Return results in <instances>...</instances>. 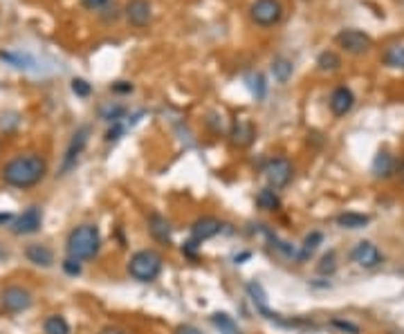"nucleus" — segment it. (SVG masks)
<instances>
[{
    "label": "nucleus",
    "instance_id": "obj_1",
    "mask_svg": "<svg viewBox=\"0 0 404 334\" xmlns=\"http://www.w3.org/2000/svg\"><path fill=\"white\" fill-rule=\"evenodd\" d=\"M47 175V162L43 155L38 153H25L16 155L14 160H9L3 171H0V178L7 186L18 191H27L38 186Z\"/></svg>",
    "mask_w": 404,
    "mask_h": 334
},
{
    "label": "nucleus",
    "instance_id": "obj_2",
    "mask_svg": "<svg viewBox=\"0 0 404 334\" xmlns=\"http://www.w3.org/2000/svg\"><path fill=\"white\" fill-rule=\"evenodd\" d=\"M102 249V231L97 224H79L65 240V251L67 258H74L79 262L92 260Z\"/></svg>",
    "mask_w": 404,
    "mask_h": 334
},
{
    "label": "nucleus",
    "instance_id": "obj_3",
    "mask_svg": "<svg viewBox=\"0 0 404 334\" xmlns=\"http://www.w3.org/2000/svg\"><path fill=\"white\" fill-rule=\"evenodd\" d=\"M162 267H164V258L160 251L140 249L128 258L126 272H128V276L137 283H153L162 274Z\"/></svg>",
    "mask_w": 404,
    "mask_h": 334
},
{
    "label": "nucleus",
    "instance_id": "obj_4",
    "mask_svg": "<svg viewBox=\"0 0 404 334\" xmlns=\"http://www.w3.org/2000/svg\"><path fill=\"white\" fill-rule=\"evenodd\" d=\"M34 297L32 292L23 285H9L3 292H0V312L7 314V317H16V314L27 312L32 308Z\"/></svg>",
    "mask_w": 404,
    "mask_h": 334
},
{
    "label": "nucleus",
    "instance_id": "obj_5",
    "mask_svg": "<svg viewBox=\"0 0 404 334\" xmlns=\"http://www.w3.org/2000/svg\"><path fill=\"white\" fill-rule=\"evenodd\" d=\"M263 175H265V182H268L270 189L281 191L292 182L294 166H292L290 160H285V157H274V160H270L268 164H265Z\"/></svg>",
    "mask_w": 404,
    "mask_h": 334
},
{
    "label": "nucleus",
    "instance_id": "obj_6",
    "mask_svg": "<svg viewBox=\"0 0 404 334\" xmlns=\"http://www.w3.org/2000/svg\"><path fill=\"white\" fill-rule=\"evenodd\" d=\"M250 16L259 27H274L283 18V5L281 0H254Z\"/></svg>",
    "mask_w": 404,
    "mask_h": 334
},
{
    "label": "nucleus",
    "instance_id": "obj_7",
    "mask_svg": "<svg viewBox=\"0 0 404 334\" xmlns=\"http://www.w3.org/2000/svg\"><path fill=\"white\" fill-rule=\"evenodd\" d=\"M90 126H81V128H76V133L72 135V140L70 144H67V149H65V155H63V162H61V175L65 173H70L76 162H79V157H81V153L86 151V146L88 142H90Z\"/></svg>",
    "mask_w": 404,
    "mask_h": 334
},
{
    "label": "nucleus",
    "instance_id": "obj_8",
    "mask_svg": "<svg viewBox=\"0 0 404 334\" xmlns=\"http://www.w3.org/2000/svg\"><path fill=\"white\" fill-rule=\"evenodd\" d=\"M334 41H337V45L344 52H348L353 56L366 54L373 47V38L369 34L359 32V29H341V32L334 36Z\"/></svg>",
    "mask_w": 404,
    "mask_h": 334
},
{
    "label": "nucleus",
    "instance_id": "obj_9",
    "mask_svg": "<svg viewBox=\"0 0 404 334\" xmlns=\"http://www.w3.org/2000/svg\"><path fill=\"white\" fill-rule=\"evenodd\" d=\"M350 260L362 269H378L384 262V253L380 251L378 244H373L371 240H362L353 247Z\"/></svg>",
    "mask_w": 404,
    "mask_h": 334
},
{
    "label": "nucleus",
    "instance_id": "obj_10",
    "mask_svg": "<svg viewBox=\"0 0 404 334\" xmlns=\"http://www.w3.org/2000/svg\"><path fill=\"white\" fill-rule=\"evenodd\" d=\"M41 227H43V211L38 206H29L21 215H16L12 224H9L14 235H32L36 231H41Z\"/></svg>",
    "mask_w": 404,
    "mask_h": 334
},
{
    "label": "nucleus",
    "instance_id": "obj_11",
    "mask_svg": "<svg viewBox=\"0 0 404 334\" xmlns=\"http://www.w3.org/2000/svg\"><path fill=\"white\" fill-rule=\"evenodd\" d=\"M220 231H223V222L218 218H213V215H202V218L193 220L191 224V240L200 244L204 240L216 238Z\"/></svg>",
    "mask_w": 404,
    "mask_h": 334
},
{
    "label": "nucleus",
    "instance_id": "obj_12",
    "mask_svg": "<svg viewBox=\"0 0 404 334\" xmlns=\"http://www.w3.org/2000/svg\"><path fill=\"white\" fill-rule=\"evenodd\" d=\"M124 16L126 21L131 23L133 27L142 29L151 23L153 12H151V3L149 0H128V5L124 9Z\"/></svg>",
    "mask_w": 404,
    "mask_h": 334
},
{
    "label": "nucleus",
    "instance_id": "obj_13",
    "mask_svg": "<svg viewBox=\"0 0 404 334\" xmlns=\"http://www.w3.org/2000/svg\"><path fill=\"white\" fill-rule=\"evenodd\" d=\"M146 224H149V233H151V238L155 242H160V244H173V229H171V222L164 218L162 213H157V211H151L149 213V220H146Z\"/></svg>",
    "mask_w": 404,
    "mask_h": 334
},
{
    "label": "nucleus",
    "instance_id": "obj_14",
    "mask_svg": "<svg viewBox=\"0 0 404 334\" xmlns=\"http://www.w3.org/2000/svg\"><path fill=\"white\" fill-rule=\"evenodd\" d=\"M355 106V94L348 85H339L334 87L330 99H328V108L334 117H346Z\"/></svg>",
    "mask_w": 404,
    "mask_h": 334
},
{
    "label": "nucleus",
    "instance_id": "obj_15",
    "mask_svg": "<svg viewBox=\"0 0 404 334\" xmlns=\"http://www.w3.org/2000/svg\"><path fill=\"white\" fill-rule=\"evenodd\" d=\"M396 169H398V157L391 155L389 151H380L375 155V160H373V175H375L378 180L393 178Z\"/></svg>",
    "mask_w": 404,
    "mask_h": 334
},
{
    "label": "nucleus",
    "instance_id": "obj_16",
    "mask_svg": "<svg viewBox=\"0 0 404 334\" xmlns=\"http://www.w3.org/2000/svg\"><path fill=\"white\" fill-rule=\"evenodd\" d=\"M256 137V128L254 124L248 122V119H236L234 126H232V142L234 146H239V149H248V146L254 142Z\"/></svg>",
    "mask_w": 404,
    "mask_h": 334
},
{
    "label": "nucleus",
    "instance_id": "obj_17",
    "mask_svg": "<svg viewBox=\"0 0 404 334\" xmlns=\"http://www.w3.org/2000/svg\"><path fill=\"white\" fill-rule=\"evenodd\" d=\"M25 258L32 265H38V267H52L54 265V251L47 247V244L34 242L25 249Z\"/></svg>",
    "mask_w": 404,
    "mask_h": 334
},
{
    "label": "nucleus",
    "instance_id": "obj_18",
    "mask_svg": "<svg viewBox=\"0 0 404 334\" xmlns=\"http://www.w3.org/2000/svg\"><path fill=\"white\" fill-rule=\"evenodd\" d=\"M334 222H337V227H341V229L357 231V229L369 227L371 215H366V213H357V211H344V213L337 215V218H334Z\"/></svg>",
    "mask_w": 404,
    "mask_h": 334
},
{
    "label": "nucleus",
    "instance_id": "obj_19",
    "mask_svg": "<svg viewBox=\"0 0 404 334\" xmlns=\"http://www.w3.org/2000/svg\"><path fill=\"white\" fill-rule=\"evenodd\" d=\"M256 206L261 211H279L281 209V198H279V191L274 189H261L256 193Z\"/></svg>",
    "mask_w": 404,
    "mask_h": 334
},
{
    "label": "nucleus",
    "instance_id": "obj_20",
    "mask_svg": "<svg viewBox=\"0 0 404 334\" xmlns=\"http://www.w3.org/2000/svg\"><path fill=\"white\" fill-rule=\"evenodd\" d=\"M211 326L218 330L220 334H243L239 323H236L227 312H216L211 314Z\"/></svg>",
    "mask_w": 404,
    "mask_h": 334
},
{
    "label": "nucleus",
    "instance_id": "obj_21",
    "mask_svg": "<svg viewBox=\"0 0 404 334\" xmlns=\"http://www.w3.org/2000/svg\"><path fill=\"white\" fill-rule=\"evenodd\" d=\"M323 242V233L321 231H310L308 235L303 238V244H301V258H299V262H305L308 258H312V253L317 251V247Z\"/></svg>",
    "mask_w": 404,
    "mask_h": 334
},
{
    "label": "nucleus",
    "instance_id": "obj_22",
    "mask_svg": "<svg viewBox=\"0 0 404 334\" xmlns=\"http://www.w3.org/2000/svg\"><path fill=\"white\" fill-rule=\"evenodd\" d=\"M43 332L45 334H70V323H67L61 314H50V317L43 321Z\"/></svg>",
    "mask_w": 404,
    "mask_h": 334
},
{
    "label": "nucleus",
    "instance_id": "obj_23",
    "mask_svg": "<svg viewBox=\"0 0 404 334\" xmlns=\"http://www.w3.org/2000/svg\"><path fill=\"white\" fill-rule=\"evenodd\" d=\"M384 65L393 67V70H404V45H391L387 52L382 54Z\"/></svg>",
    "mask_w": 404,
    "mask_h": 334
},
{
    "label": "nucleus",
    "instance_id": "obj_24",
    "mask_svg": "<svg viewBox=\"0 0 404 334\" xmlns=\"http://www.w3.org/2000/svg\"><path fill=\"white\" fill-rule=\"evenodd\" d=\"M126 112H128V108L122 106V103H108V106L99 108V117H102V119H106V122H111V124L124 122Z\"/></svg>",
    "mask_w": 404,
    "mask_h": 334
},
{
    "label": "nucleus",
    "instance_id": "obj_25",
    "mask_svg": "<svg viewBox=\"0 0 404 334\" xmlns=\"http://www.w3.org/2000/svg\"><path fill=\"white\" fill-rule=\"evenodd\" d=\"M292 61H288V58H283V56H279V58H274V63H272V74H274V78H277L279 83H285L288 78L292 76Z\"/></svg>",
    "mask_w": 404,
    "mask_h": 334
},
{
    "label": "nucleus",
    "instance_id": "obj_26",
    "mask_svg": "<svg viewBox=\"0 0 404 334\" xmlns=\"http://www.w3.org/2000/svg\"><path fill=\"white\" fill-rule=\"evenodd\" d=\"M317 67L321 72H334V70H339L341 67V58L332 50H326V52H321L317 56Z\"/></svg>",
    "mask_w": 404,
    "mask_h": 334
},
{
    "label": "nucleus",
    "instance_id": "obj_27",
    "mask_svg": "<svg viewBox=\"0 0 404 334\" xmlns=\"http://www.w3.org/2000/svg\"><path fill=\"white\" fill-rule=\"evenodd\" d=\"M317 272L323 274V276H332V274L337 272V253H334V251L323 253L321 262L317 265Z\"/></svg>",
    "mask_w": 404,
    "mask_h": 334
},
{
    "label": "nucleus",
    "instance_id": "obj_28",
    "mask_svg": "<svg viewBox=\"0 0 404 334\" xmlns=\"http://www.w3.org/2000/svg\"><path fill=\"white\" fill-rule=\"evenodd\" d=\"M330 326H332L334 330H337V332H341V334H359V332H362L357 323H353V321H348V319H341V317L330 319Z\"/></svg>",
    "mask_w": 404,
    "mask_h": 334
},
{
    "label": "nucleus",
    "instance_id": "obj_29",
    "mask_svg": "<svg viewBox=\"0 0 404 334\" xmlns=\"http://www.w3.org/2000/svg\"><path fill=\"white\" fill-rule=\"evenodd\" d=\"M124 133H126V124H124V122H115V124H111V128L106 131V137H104V140H106L108 144H115V142H120V140H122Z\"/></svg>",
    "mask_w": 404,
    "mask_h": 334
},
{
    "label": "nucleus",
    "instance_id": "obj_30",
    "mask_svg": "<svg viewBox=\"0 0 404 334\" xmlns=\"http://www.w3.org/2000/svg\"><path fill=\"white\" fill-rule=\"evenodd\" d=\"M72 92L76 94V97H90V92H92V85L86 81V78H72Z\"/></svg>",
    "mask_w": 404,
    "mask_h": 334
},
{
    "label": "nucleus",
    "instance_id": "obj_31",
    "mask_svg": "<svg viewBox=\"0 0 404 334\" xmlns=\"http://www.w3.org/2000/svg\"><path fill=\"white\" fill-rule=\"evenodd\" d=\"M252 81L254 83H250V85H252V92L256 94V99H263L265 97V78L261 74H256V76H252Z\"/></svg>",
    "mask_w": 404,
    "mask_h": 334
},
{
    "label": "nucleus",
    "instance_id": "obj_32",
    "mask_svg": "<svg viewBox=\"0 0 404 334\" xmlns=\"http://www.w3.org/2000/svg\"><path fill=\"white\" fill-rule=\"evenodd\" d=\"M63 272L67 274V276H79V274H81V262L74 260V258H65L63 260Z\"/></svg>",
    "mask_w": 404,
    "mask_h": 334
},
{
    "label": "nucleus",
    "instance_id": "obj_33",
    "mask_svg": "<svg viewBox=\"0 0 404 334\" xmlns=\"http://www.w3.org/2000/svg\"><path fill=\"white\" fill-rule=\"evenodd\" d=\"M133 90H135V85L131 81H115L111 85V92L115 94H133Z\"/></svg>",
    "mask_w": 404,
    "mask_h": 334
},
{
    "label": "nucleus",
    "instance_id": "obj_34",
    "mask_svg": "<svg viewBox=\"0 0 404 334\" xmlns=\"http://www.w3.org/2000/svg\"><path fill=\"white\" fill-rule=\"evenodd\" d=\"M108 3H111V0H81V5L86 9H92V12H95V9H104Z\"/></svg>",
    "mask_w": 404,
    "mask_h": 334
},
{
    "label": "nucleus",
    "instance_id": "obj_35",
    "mask_svg": "<svg viewBox=\"0 0 404 334\" xmlns=\"http://www.w3.org/2000/svg\"><path fill=\"white\" fill-rule=\"evenodd\" d=\"M175 334H202V332L198 328H193V326H177Z\"/></svg>",
    "mask_w": 404,
    "mask_h": 334
},
{
    "label": "nucleus",
    "instance_id": "obj_36",
    "mask_svg": "<svg viewBox=\"0 0 404 334\" xmlns=\"http://www.w3.org/2000/svg\"><path fill=\"white\" fill-rule=\"evenodd\" d=\"M12 220H14L12 213H3V211H0V227H3V224H12Z\"/></svg>",
    "mask_w": 404,
    "mask_h": 334
},
{
    "label": "nucleus",
    "instance_id": "obj_37",
    "mask_svg": "<svg viewBox=\"0 0 404 334\" xmlns=\"http://www.w3.org/2000/svg\"><path fill=\"white\" fill-rule=\"evenodd\" d=\"M396 178H400L404 182V157L398 160V169H396Z\"/></svg>",
    "mask_w": 404,
    "mask_h": 334
},
{
    "label": "nucleus",
    "instance_id": "obj_38",
    "mask_svg": "<svg viewBox=\"0 0 404 334\" xmlns=\"http://www.w3.org/2000/svg\"><path fill=\"white\" fill-rule=\"evenodd\" d=\"M99 334H126V332H124L122 328H113V326H108V328H104Z\"/></svg>",
    "mask_w": 404,
    "mask_h": 334
},
{
    "label": "nucleus",
    "instance_id": "obj_39",
    "mask_svg": "<svg viewBox=\"0 0 404 334\" xmlns=\"http://www.w3.org/2000/svg\"><path fill=\"white\" fill-rule=\"evenodd\" d=\"M0 258H3V249H0Z\"/></svg>",
    "mask_w": 404,
    "mask_h": 334
}]
</instances>
